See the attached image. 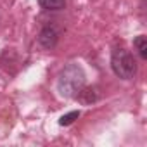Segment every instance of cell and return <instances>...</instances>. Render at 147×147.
<instances>
[{"label": "cell", "mask_w": 147, "mask_h": 147, "mask_svg": "<svg viewBox=\"0 0 147 147\" xmlns=\"http://www.w3.org/2000/svg\"><path fill=\"white\" fill-rule=\"evenodd\" d=\"M76 99H78L82 104L90 106V104H94V102L99 100V92H97L95 88H92V87H83V88L78 92Z\"/></svg>", "instance_id": "obj_4"}, {"label": "cell", "mask_w": 147, "mask_h": 147, "mask_svg": "<svg viewBox=\"0 0 147 147\" xmlns=\"http://www.w3.org/2000/svg\"><path fill=\"white\" fill-rule=\"evenodd\" d=\"M111 69L121 80H131L137 75V61L131 52L123 47H116L111 52Z\"/></svg>", "instance_id": "obj_2"}, {"label": "cell", "mask_w": 147, "mask_h": 147, "mask_svg": "<svg viewBox=\"0 0 147 147\" xmlns=\"http://www.w3.org/2000/svg\"><path fill=\"white\" fill-rule=\"evenodd\" d=\"M85 87V73L76 62L67 64L57 78V92L61 97L76 99L78 92Z\"/></svg>", "instance_id": "obj_1"}, {"label": "cell", "mask_w": 147, "mask_h": 147, "mask_svg": "<svg viewBox=\"0 0 147 147\" xmlns=\"http://www.w3.org/2000/svg\"><path fill=\"white\" fill-rule=\"evenodd\" d=\"M133 47H135L137 54L140 55V59L145 61L147 59V38H145V35H138L133 40Z\"/></svg>", "instance_id": "obj_5"}, {"label": "cell", "mask_w": 147, "mask_h": 147, "mask_svg": "<svg viewBox=\"0 0 147 147\" xmlns=\"http://www.w3.org/2000/svg\"><path fill=\"white\" fill-rule=\"evenodd\" d=\"M38 5L45 11H62L66 7V0H38Z\"/></svg>", "instance_id": "obj_6"}, {"label": "cell", "mask_w": 147, "mask_h": 147, "mask_svg": "<svg viewBox=\"0 0 147 147\" xmlns=\"http://www.w3.org/2000/svg\"><path fill=\"white\" fill-rule=\"evenodd\" d=\"M78 118H80V111H71V113L61 116L59 125H61V126H69L71 123H75V119H78Z\"/></svg>", "instance_id": "obj_7"}, {"label": "cell", "mask_w": 147, "mask_h": 147, "mask_svg": "<svg viewBox=\"0 0 147 147\" xmlns=\"http://www.w3.org/2000/svg\"><path fill=\"white\" fill-rule=\"evenodd\" d=\"M57 42H59V31L54 26H45L38 33V43L47 50H52L57 45Z\"/></svg>", "instance_id": "obj_3"}]
</instances>
